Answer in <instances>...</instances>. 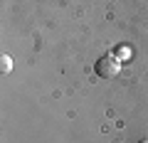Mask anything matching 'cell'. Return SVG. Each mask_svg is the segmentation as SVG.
Returning a JSON list of instances; mask_svg holds the SVG:
<instances>
[{
    "label": "cell",
    "instance_id": "cell-2",
    "mask_svg": "<svg viewBox=\"0 0 148 143\" xmlns=\"http://www.w3.org/2000/svg\"><path fill=\"white\" fill-rule=\"evenodd\" d=\"M10 67H12V62H10V57H3V72H10Z\"/></svg>",
    "mask_w": 148,
    "mask_h": 143
},
{
    "label": "cell",
    "instance_id": "cell-3",
    "mask_svg": "<svg viewBox=\"0 0 148 143\" xmlns=\"http://www.w3.org/2000/svg\"><path fill=\"white\" fill-rule=\"evenodd\" d=\"M141 143H148V141H141Z\"/></svg>",
    "mask_w": 148,
    "mask_h": 143
},
{
    "label": "cell",
    "instance_id": "cell-1",
    "mask_svg": "<svg viewBox=\"0 0 148 143\" xmlns=\"http://www.w3.org/2000/svg\"><path fill=\"white\" fill-rule=\"evenodd\" d=\"M119 72H121V64H119V59H114V57H101L99 62H96V74L104 77V79L116 77Z\"/></svg>",
    "mask_w": 148,
    "mask_h": 143
}]
</instances>
